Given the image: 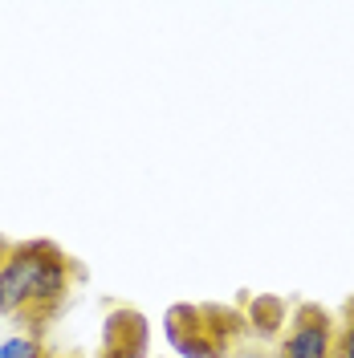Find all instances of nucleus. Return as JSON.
<instances>
[{"instance_id": "nucleus-1", "label": "nucleus", "mask_w": 354, "mask_h": 358, "mask_svg": "<svg viewBox=\"0 0 354 358\" xmlns=\"http://www.w3.org/2000/svg\"><path fill=\"white\" fill-rule=\"evenodd\" d=\"M69 257L53 241H24L13 245L0 265V297L4 313L53 310L69 293Z\"/></svg>"}, {"instance_id": "nucleus-2", "label": "nucleus", "mask_w": 354, "mask_h": 358, "mask_svg": "<svg viewBox=\"0 0 354 358\" xmlns=\"http://www.w3.org/2000/svg\"><path fill=\"white\" fill-rule=\"evenodd\" d=\"M338 355V330H334V317L313 301H302L293 317H289V330L281 338V350L277 358H334Z\"/></svg>"}, {"instance_id": "nucleus-3", "label": "nucleus", "mask_w": 354, "mask_h": 358, "mask_svg": "<svg viewBox=\"0 0 354 358\" xmlns=\"http://www.w3.org/2000/svg\"><path fill=\"white\" fill-rule=\"evenodd\" d=\"M106 355L102 358H147L151 350V330L139 310H114L106 326Z\"/></svg>"}, {"instance_id": "nucleus-4", "label": "nucleus", "mask_w": 354, "mask_h": 358, "mask_svg": "<svg viewBox=\"0 0 354 358\" xmlns=\"http://www.w3.org/2000/svg\"><path fill=\"white\" fill-rule=\"evenodd\" d=\"M176 355H183V358H228L232 355V346H228V338H220L216 330H208V322H204L196 334L179 346Z\"/></svg>"}, {"instance_id": "nucleus-5", "label": "nucleus", "mask_w": 354, "mask_h": 358, "mask_svg": "<svg viewBox=\"0 0 354 358\" xmlns=\"http://www.w3.org/2000/svg\"><path fill=\"white\" fill-rule=\"evenodd\" d=\"M248 326L257 330V334H273L281 322H285V306L277 301V297H261V301H253V310H248Z\"/></svg>"}, {"instance_id": "nucleus-6", "label": "nucleus", "mask_w": 354, "mask_h": 358, "mask_svg": "<svg viewBox=\"0 0 354 358\" xmlns=\"http://www.w3.org/2000/svg\"><path fill=\"white\" fill-rule=\"evenodd\" d=\"M0 358H45V346L37 334H13L0 342Z\"/></svg>"}, {"instance_id": "nucleus-7", "label": "nucleus", "mask_w": 354, "mask_h": 358, "mask_svg": "<svg viewBox=\"0 0 354 358\" xmlns=\"http://www.w3.org/2000/svg\"><path fill=\"white\" fill-rule=\"evenodd\" d=\"M338 355L354 358V301L346 306V322H342V330H338Z\"/></svg>"}, {"instance_id": "nucleus-8", "label": "nucleus", "mask_w": 354, "mask_h": 358, "mask_svg": "<svg viewBox=\"0 0 354 358\" xmlns=\"http://www.w3.org/2000/svg\"><path fill=\"white\" fill-rule=\"evenodd\" d=\"M236 358H277L273 350H265V346H253V350H241Z\"/></svg>"}, {"instance_id": "nucleus-9", "label": "nucleus", "mask_w": 354, "mask_h": 358, "mask_svg": "<svg viewBox=\"0 0 354 358\" xmlns=\"http://www.w3.org/2000/svg\"><path fill=\"white\" fill-rule=\"evenodd\" d=\"M0 313H4V297H0Z\"/></svg>"}, {"instance_id": "nucleus-10", "label": "nucleus", "mask_w": 354, "mask_h": 358, "mask_svg": "<svg viewBox=\"0 0 354 358\" xmlns=\"http://www.w3.org/2000/svg\"><path fill=\"white\" fill-rule=\"evenodd\" d=\"M334 358H346V355H334Z\"/></svg>"}, {"instance_id": "nucleus-11", "label": "nucleus", "mask_w": 354, "mask_h": 358, "mask_svg": "<svg viewBox=\"0 0 354 358\" xmlns=\"http://www.w3.org/2000/svg\"><path fill=\"white\" fill-rule=\"evenodd\" d=\"M45 358H53V355H45Z\"/></svg>"}]
</instances>
